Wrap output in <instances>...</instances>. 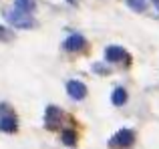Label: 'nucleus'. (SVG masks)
<instances>
[{"label": "nucleus", "mask_w": 159, "mask_h": 149, "mask_svg": "<svg viewBox=\"0 0 159 149\" xmlns=\"http://www.w3.org/2000/svg\"><path fill=\"white\" fill-rule=\"evenodd\" d=\"M125 2H127V6H131L133 10H137V12H143L145 6H147L145 0H125Z\"/></svg>", "instance_id": "nucleus-11"}, {"label": "nucleus", "mask_w": 159, "mask_h": 149, "mask_svg": "<svg viewBox=\"0 0 159 149\" xmlns=\"http://www.w3.org/2000/svg\"><path fill=\"white\" fill-rule=\"evenodd\" d=\"M66 2H69V4H73V6H75V4H77L79 0H66Z\"/></svg>", "instance_id": "nucleus-13"}, {"label": "nucleus", "mask_w": 159, "mask_h": 149, "mask_svg": "<svg viewBox=\"0 0 159 149\" xmlns=\"http://www.w3.org/2000/svg\"><path fill=\"white\" fill-rule=\"evenodd\" d=\"M111 103L115 107L125 105V103H127V91H125L123 87H117V89L113 91V95H111Z\"/></svg>", "instance_id": "nucleus-8"}, {"label": "nucleus", "mask_w": 159, "mask_h": 149, "mask_svg": "<svg viewBox=\"0 0 159 149\" xmlns=\"http://www.w3.org/2000/svg\"><path fill=\"white\" fill-rule=\"evenodd\" d=\"M61 141L65 143V145H69V147H75V145H77V133H75L73 129H62Z\"/></svg>", "instance_id": "nucleus-9"}, {"label": "nucleus", "mask_w": 159, "mask_h": 149, "mask_svg": "<svg viewBox=\"0 0 159 149\" xmlns=\"http://www.w3.org/2000/svg\"><path fill=\"white\" fill-rule=\"evenodd\" d=\"M135 143V133L131 129H121L109 139V147L113 149H127Z\"/></svg>", "instance_id": "nucleus-2"}, {"label": "nucleus", "mask_w": 159, "mask_h": 149, "mask_svg": "<svg viewBox=\"0 0 159 149\" xmlns=\"http://www.w3.org/2000/svg\"><path fill=\"white\" fill-rule=\"evenodd\" d=\"M14 38V32L8 30L6 26H0V43H10Z\"/></svg>", "instance_id": "nucleus-12"}, {"label": "nucleus", "mask_w": 159, "mask_h": 149, "mask_svg": "<svg viewBox=\"0 0 159 149\" xmlns=\"http://www.w3.org/2000/svg\"><path fill=\"white\" fill-rule=\"evenodd\" d=\"M4 18L16 28H34L36 26V20L28 12H22V10H4Z\"/></svg>", "instance_id": "nucleus-1"}, {"label": "nucleus", "mask_w": 159, "mask_h": 149, "mask_svg": "<svg viewBox=\"0 0 159 149\" xmlns=\"http://www.w3.org/2000/svg\"><path fill=\"white\" fill-rule=\"evenodd\" d=\"M85 38H83L81 34H70L69 38L65 40V48L66 51H70V52H75V51H83L85 48Z\"/></svg>", "instance_id": "nucleus-6"}, {"label": "nucleus", "mask_w": 159, "mask_h": 149, "mask_svg": "<svg viewBox=\"0 0 159 149\" xmlns=\"http://www.w3.org/2000/svg\"><path fill=\"white\" fill-rule=\"evenodd\" d=\"M61 121H62V111L57 105H48L47 111H44V125L48 129H54Z\"/></svg>", "instance_id": "nucleus-3"}, {"label": "nucleus", "mask_w": 159, "mask_h": 149, "mask_svg": "<svg viewBox=\"0 0 159 149\" xmlns=\"http://www.w3.org/2000/svg\"><path fill=\"white\" fill-rule=\"evenodd\" d=\"M14 4L22 12H28V10H34L36 8V0H14Z\"/></svg>", "instance_id": "nucleus-10"}, {"label": "nucleus", "mask_w": 159, "mask_h": 149, "mask_svg": "<svg viewBox=\"0 0 159 149\" xmlns=\"http://www.w3.org/2000/svg\"><path fill=\"white\" fill-rule=\"evenodd\" d=\"M105 56H107L109 63H121V61L129 59V55L125 52V48H121V47H109L105 51Z\"/></svg>", "instance_id": "nucleus-5"}, {"label": "nucleus", "mask_w": 159, "mask_h": 149, "mask_svg": "<svg viewBox=\"0 0 159 149\" xmlns=\"http://www.w3.org/2000/svg\"><path fill=\"white\" fill-rule=\"evenodd\" d=\"M16 129H18V125H16L14 115H2V117H0V131H4V133H14Z\"/></svg>", "instance_id": "nucleus-7"}, {"label": "nucleus", "mask_w": 159, "mask_h": 149, "mask_svg": "<svg viewBox=\"0 0 159 149\" xmlns=\"http://www.w3.org/2000/svg\"><path fill=\"white\" fill-rule=\"evenodd\" d=\"M66 93H69L70 99L81 101V99L87 97V85L81 83V81H69V83H66Z\"/></svg>", "instance_id": "nucleus-4"}]
</instances>
